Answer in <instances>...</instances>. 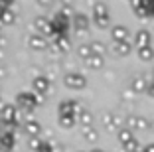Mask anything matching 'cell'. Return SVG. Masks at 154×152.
Instances as JSON below:
<instances>
[{"instance_id": "obj_1", "label": "cell", "mask_w": 154, "mask_h": 152, "mask_svg": "<svg viewBox=\"0 0 154 152\" xmlns=\"http://www.w3.org/2000/svg\"><path fill=\"white\" fill-rule=\"evenodd\" d=\"M18 119H20V111L16 105L12 103H4L0 107V123L6 126H16L18 125Z\"/></svg>"}, {"instance_id": "obj_2", "label": "cell", "mask_w": 154, "mask_h": 152, "mask_svg": "<svg viewBox=\"0 0 154 152\" xmlns=\"http://www.w3.org/2000/svg\"><path fill=\"white\" fill-rule=\"evenodd\" d=\"M67 28H69V16H65L61 12H55L51 16V40L57 36H67L65 34Z\"/></svg>"}, {"instance_id": "obj_3", "label": "cell", "mask_w": 154, "mask_h": 152, "mask_svg": "<svg viewBox=\"0 0 154 152\" xmlns=\"http://www.w3.org/2000/svg\"><path fill=\"white\" fill-rule=\"evenodd\" d=\"M16 105H18V109H22L24 113H32L34 109L38 107L36 93H34V91H20V93L16 95Z\"/></svg>"}, {"instance_id": "obj_4", "label": "cell", "mask_w": 154, "mask_h": 152, "mask_svg": "<svg viewBox=\"0 0 154 152\" xmlns=\"http://www.w3.org/2000/svg\"><path fill=\"white\" fill-rule=\"evenodd\" d=\"M63 85L67 87V89H83V87L87 85V79L81 75V73H77V71H71V73H65L63 75Z\"/></svg>"}, {"instance_id": "obj_5", "label": "cell", "mask_w": 154, "mask_h": 152, "mask_svg": "<svg viewBox=\"0 0 154 152\" xmlns=\"http://www.w3.org/2000/svg\"><path fill=\"white\" fill-rule=\"evenodd\" d=\"M28 48L34 49V51H44V49L50 48V42H48V38H45V36L32 32V34L28 36Z\"/></svg>"}, {"instance_id": "obj_6", "label": "cell", "mask_w": 154, "mask_h": 152, "mask_svg": "<svg viewBox=\"0 0 154 152\" xmlns=\"http://www.w3.org/2000/svg\"><path fill=\"white\" fill-rule=\"evenodd\" d=\"M50 87H51V79L48 75H36L32 79V89L38 95H45L50 91Z\"/></svg>"}, {"instance_id": "obj_7", "label": "cell", "mask_w": 154, "mask_h": 152, "mask_svg": "<svg viewBox=\"0 0 154 152\" xmlns=\"http://www.w3.org/2000/svg\"><path fill=\"white\" fill-rule=\"evenodd\" d=\"M34 28H36V34L51 38V18H48V16H38V18L34 20Z\"/></svg>"}, {"instance_id": "obj_8", "label": "cell", "mask_w": 154, "mask_h": 152, "mask_svg": "<svg viewBox=\"0 0 154 152\" xmlns=\"http://www.w3.org/2000/svg\"><path fill=\"white\" fill-rule=\"evenodd\" d=\"M57 111H59V115H73V116H75L77 113L81 111V107H79V103H77V101L63 99V101L57 105Z\"/></svg>"}, {"instance_id": "obj_9", "label": "cell", "mask_w": 154, "mask_h": 152, "mask_svg": "<svg viewBox=\"0 0 154 152\" xmlns=\"http://www.w3.org/2000/svg\"><path fill=\"white\" fill-rule=\"evenodd\" d=\"M22 130L30 136V138H38L40 132H42V125H40V121H36V119H28V121L22 125Z\"/></svg>"}, {"instance_id": "obj_10", "label": "cell", "mask_w": 154, "mask_h": 152, "mask_svg": "<svg viewBox=\"0 0 154 152\" xmlns=\"http://www.w3.org/2000/svg\"><path fill=\"white\" fill-rule=\"evenodd\" d=\"M14 142H16V136L12 130H4L0 134V150L2 152H10L14 148Z\"/></svg>"}, {"instance_id": "obj_11", "label": "cell", "mask_w": 154, "mask_h": 152, "mask_svg": "<svg viewBox=\"0 0 154 152\" xmlns=\"http://www.w3.org/2000/svg\"><path fill=\"white\" fill-rule=\"evenodd\" d=\"M73 26H75L77 32L87 30V28H89V18H87L85 14H81V12H75L73 14Z\"/></svg>"}, {"instance_id": "obj_12", "label": "cell", "mask_w": 154, "mask_h": 152, "mask_svg": "<svg viewBox=\"0 0 154 152\" xmlns=\"http://www.w3.org/2000/svg\"><path fill=\"white\" fill-rule=\"evenodd\" d=\"M75 121H77V116L73 115H57V123L61 129H71V126H75Z\"/></svg>"}, {"instance_id": "obj_13", "label": "cell", "mask_w": 154, "mask_h": 152, "mask_svg": "<svg viewBox=\"0 0 154 152\" xmlns=\"http://www.w3.org/2000/svg\"><path fill=\"white\" fill-rule=\"evenodd\" d=\"M16 22V14H14L12 8L4 10V12L0 14V26H10V24Z\"/></svg>"}, {"instance_id": "obj_14", "label": "cell", "mask_w": 154, "mask_h": 152, "mask_svg": "<svg viewBox=\"0 0 154 152\" xmlns=\"http://www.w3.org/2000/svg\"><path fill=\"white\" fill-rule=\"evenodd\" d=\"M77 121L81 123L83 126H91V121H93V116H91V113H89V111L81 109V111L77 113Z\"/></svg>"}, {"instance_id": "obj_15", "label": "cell", "mask_w": 154, "mask_h": 152, "mask_svg": "<svg viewBox=\"0 0 154 152\" xmlns=\"http://www.w3.org/2000/svg\"><path fill=\"white\" fill-rule=\"evenodd\" d=\"M44 142H45V140H42L40 136H38V138H30V140H28V148L34 150V152H40L42 146H44Z\"/></svg>"}, {"instance_id": "obj_16", "label": "cell", "mask_w": 154, "mask_h": 152, "mask_svg": "<svg viewBox=\"0 0 154 152\" xmlns=\"http://www.w3.org/2000/svg\"><path fill=\"white\" fill-rule=\"evenodd\" d=\"M77 55L81 59H89L93 55V49H91V45H79L77 48Z\"/></svg>"}, {"instance_id": "obj_17", "label": "cell", "mask_w": 154, "mask_h": 152, "mask_svg": "<svg viewBox=\"0 0 154 152\" xmlns=\"http://www.w3.org/2000/svg\"><path fill=\"white\" fill-rule=\"evenodd\" d=\"M87 65H89L91 69H99V67H103V57H101V55H91V57L87 59Z\"/></svg>"}, {"instance_id": "obj_18", "label": "cell", "mask_w": 154, "mask_h": 152, "mask_svg": "<svg viewBox=\"0 0 154 152\" xmlns=\"http://www.w3.org/2000/svg\"><path fill=\"white\" fill-rule=\"evenodd\" d=\"M83 138H87L89 142H93V140L97 138V130L93 129V126H83Z\"/></svg>"}, {"instance_id": "obj_19", "label": "cell", "mask_w": 154, "mask_h": 152, "mask_svg": "<svg viewBox=\"0 0 154 152\" xmlns=\"http://www.w3.org/2000/svg\"><path fill=\"white\" fill-rule=\"evenodd\" d=\"M125 36H127V28H125V26H117L113 30V38H115V40L121 42V40H125Z\"/></svg>"}, {"instance_id": "obj_20", "label": "cell", "mask_w": 154, "mask_h": 152, "mask_svg": "<svg viewBox=\"0 0 154 152\" xmlns=\"http://www.w3.org/2000/svg\"><path fill=\"white\" fill-rule=\"evenodd\" d=\"M95 24L99 28H105L107 24H109V16H107V14H103V16H95Z\"/></svg>"}, {"instance_id": "obj_21", "label": "cell", "mask_w": 154, "mask_h": 152, "mask_svg": "<svg viewBox=\"0 0 154 152\" xmlns=\"http://www.w3.org/2000/svg\"><path fill=\"white\" fill-rule=\"evenodd\" d=\"M59 12L69 16V14H73V8H71V4H61V10H59Z\"/></svg>"}, {"instance_id": "obj_22", "label": "cell", "mask_w": 154, "mask_h": 152, "mask_svg": "<svg viewBox=\"0 0 154 152\" xmlns=\"http://www.w3.org/2000/svg\"><path fill=\"white\" fill-rule=\"evenodd\" d=\"M40 152H54V146H51V140H45Z\"/></svg>"}, {"instance_id": "obj_23", "label": "cell", "mask_w": 154, "mask_h": 152, "mask_svg": "<svg viewBox=\"0 0 154 152\" xmlns=\"http://www.w3.org/2000/svg\"><path fill=\"white\" fill-rule=\"evenodd\" d=\"M6 77H8V69H6V67L0 63V81H4Z\"/></svg>"}, {"instance_id": "obj_24", "label": "cell", "mask_w": 154, "mask_h": 152, "mask_svg": "<svg viewBox=\"0 0 154 152\" xmlns=\"http://www.w3.org/2000/svg\"><path fill=\"white\" fill-rule=\"evenodd\" d=\"M117 51H119V54H127V51H128V45L127 44H119L117 45Z\"/></svg>"}, {"instance_id": "obj_25", "label": "cell", "mask_w": 154, "mask_h": 152, "mask_svg": "<svg viewBox=\"0 0 154 152\" xmlns=\"http://www.w3.org/2000/svg\"><path fill=\"white\" fill-rule=\"evenodd\" d=\"M36 99H38V105H42V103L45 101V95H38V93H36Z\"/></svg>"}, {"instance_id": "obj_26", "label": "cell", "mask_w": 154, "mask_h": 152, "mask_svg": "<svg viewBox=\"0 0 154 152\" xmlns=\"http://www.w3.org/2000/svg\"><path fill=\"white\" fill-rule=\"evenodd\" d=\"M4 44H6V40L2 38V34H0V45H4Z\"/></svg>"}, {"instance_id": "obj_27", "label": "cell", "mask_w": 154, "mask_h": 152, "mask_svg": "<svg viewBox=\"0 0 154 152\" xmlns=\"http://www.w3.org/2000/svg\"><path fill=\"white\" fill-rule=\"evenodd\" d=\"M93 152H101V150H93Z\"/></svg>"}, {"instance_id": "obj_28", "label": "cell", "mask_w": 154, "mask_h": 152, "mask_svg": "<svg viewBox=\"0 0 154 152\" xmlns=\"http://www.w3.org/2000/svg\"><path fill=\"white\" fill-rule=\"evenodd\" d=\"M0 107H2V105H0Z\"/></svg>"}]
</instances>
